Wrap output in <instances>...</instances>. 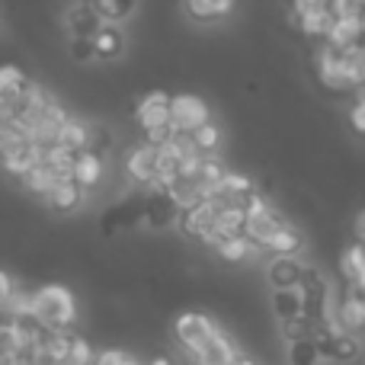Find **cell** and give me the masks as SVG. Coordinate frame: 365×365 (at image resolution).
<instances>
[{"label": "cell", "mask_w": 365, "mask_h": 365, "mask_svg": "<svg viewBox=\"0 0 365 365\" xmlns=\"http://www.w3.org/2000/svg\"><path fill=\"white\" fill-rule=\"evenodd\" d=\"M32 317L48 330H71L77 321V302L64 285H42L32 292Z\"/></svg>", "instance_id": "1"}, {"label": "cell", "mask_w": 365, "mask_h": 365, "mask_svg": "<svg viewBox=\"0 0 365 365\" xmlns=\"http://www.w3.org/2000/svg\"><path fill=\"white\" fill-rule=\"evenodd\" d=\"M173 330H177L180 346L186 349V356L195 365L205 362V356L225 340V334H221L205 314H199V311H186V314H180L177 324H173Z\"/></svg>", "instance_id": "2"}, {"label": "cell", "mask_w": 365, "mask_h": 365, "mask_svg": "<svg viewBox=\"0 0 365 365\" xmlns=\"http://www.w3.org/2000/svg\"><path fill=\"white\" fill-rule=\"evenodd\" d=\"M289 225L285 221V215H282V208L279 205H272L266 195H253L250 199V205H247V237L253 240L257 247H266L272 237H276L282 227Z\"/></svg>", "instance_id": "3"}, {"label": "cell", "mask_w": 365, "mask_h": 365, "mask_svg": "<svg viewBox=\"0 0 365 365\" xmlns=\"http://www.w3.org/2000/svg\"><path fill=\"white\" fill-rule=\"evenodd\" d=\"M314 68H317V77H321V83L327 90H334V93H349L353 87V81H349L346 74V64H343V48L334 42H324L321 48L314 51Z\"/></svg>", "instance_id": "4"}, {"label": "cell", "mask_w": 365, "mask_h": 365, "mask_svg": "<svg viewBox=\"0 0 365 365\" xmlns=\"http://www.w3.org/2000/svg\"><path fill=\"white\" fill-rule=\"evenodd\" d=\"M170 100L173 96L167 90H151L138 100L135 106V122L141 125V132H158V128L173 125V113H170Z\"/></svg>", "instance_id": "5"}, {"label": "cell", "mask_w": 365, "mask_h": 365, "mask_svg": "<svg viewBox=\"0 0 365 365\" xmlns=\"http://www.w3.org/2000/svg\"><path fill=\"white\" fill-rule=\"evenodd\" d=\"M170 113H173V125L177 132H199L205 122H212V109L202 96L195 93H173L170 100Z\"/></svg>", "instance_id": "6"}, {"label": "cell", "mask_w": 365, "mask_h": 365, "mask_svg": "<svg viewBox=\"0 0 365 365\" xmlns=\"http://www.w3.org/2000/svg\"><path fill=\"white\" fill-rule=\"evenodd\" d=\"M125 173L138 182V186L151 189L154 182H158V177H160V148L148 145V141L135 145L132 154L125 158Z\"/></svg>", "instance_id": "7"}, {"label": "cell", "mask_w": 365, "mask_h": 365, "mask_svg": "<svg viewBox=\"0 0 365 365\" xmlns=\"http://www.w3.org/2000/svg\"><path fill=\"white\" fill-rule=\"evenodd\" d=\"M103 26L106 23H103V16L93 10L90 0H74V4H68V10H64V32H68V38H93Z\"/></svg>", "instance_id": "8"}, {"label": "cell", "mask_w": 365, "mask_h": 365, "mask_svg": "<svg viewBox=\"0 0 365 365\" xmlns=\"http://www.w3.org/2000/svg\"><path fill=\"white\" fill-rule=\"evenodd\" d=\"M218 212H221L218 202L205 199L202 205H195L192 212L182 215V231H186L192 240H202V244L208 247V240H212V234H215V221H218Z\"/></svg>", "instance_id": "9"}, {"label": "cell", "mask_w": 365, "mask_h": 365, "mask_svg": "<svg viewBox=\"0 0 365 365\" xmlns=\"http://www.w3.org/2000/svg\"><path fill=\"white\" fill-rule=\"evenodd\" d=\"M308 266L298 257H272L269 269H266V279H269L272 289H302V279Z\"/></svg>", "instance_id": "10"}, {"label": "cell", "mask_w": 365, "mask_h": 365, "mask_svg": "<svg viewBox=\"0 0 365 365\" xmlns=\"http://www.w3.org/2000/svg\"><path fill=\"white\" fill-rule=\"evenodd\" d=\"M330 321H334L340 330H346V334H356V336H359L362 330H365V298L359 295V292L349 289L346 298L336 304V314L330 317Z\"/></svg>", "instance_id": "11"}, {"label": "cell", "mask_w": 365, "mask_h": 365, "mask_svg": "<svg viewBox=\"0 0 365 365\" xmlns=\"http://www.w3.org/2000/svg\"><path fill=\"white\" fill-rule=\"evenodd\" d=\"M269 304H272V314L279 317V324L304 317V292L302 289H272Z\"/></svg>", "instance_id": "12"}, {"label": "cell", "mask_w": 365, "mask_h": 365, "mask_svg": "<svg viewBox=\"0 0 365 365\" xmlns=\"http://www.w3.org/2000/svg\"><path fill=\"white\" fill-rule=\"evenodd\" d=\"M340 276L346 279L349 289H356V285L365 282V244L362 240L349 244L346 250L340 253Z\"/></svg>", "instance_id": "13"}, {"label": "cell", "mask_w": 365, "mask_h": 365, "mask_svg": "<svg viewBox=\"0 0 365 365\" xmlns=\"http://www.w3.org/2000/svg\"><path fill=\"white\" fill-rule=\"evenodd\" d=\"M58 145L68 148V151H74V154L90 151V145H93V128H90V122L71 115L68 125L61 128V141H58Z\"/></svg>", "instance_id": "14"}, {"label": "cell", "mask_w": 365, "mask_h": 365, "mask_svg": "<svg viewBox=\"0 0 365 365\" xmlns=\"http://www.w3.org/2000/svg\"><path fill=\"white\" fill-rule=\"evenodd\" d=\"M83 192H87V189H83L77 180H61L48 195H45V202H48V208H55V212H74V208L83 202Z\"/></svg>", "instance_id": "15"}, {"label": "cell", "mask_w": 365, "mask_h": 365, "mask_svg": "<svg viewBox=\"0 0 365 365\" xmlns=\"http://www.w3.org/2000/svg\"><path fill=\"white\" fill-rule=\"evenodd\" d=\"M334 26H336L334 10H330V6H314V10L302 13V26H298V29L311 38H327L330 32H334Z\"/></svg>", "instance_id": "16"}, {"label": "cell", "mask_w": 365, "mask_h": 365, "mask_svg": "<svg viewBox=\"0 0 365 365\" xmlns=\"http://www.w3.org/2000/svg\"><path fill=\"white\" fill-rule=\"evenodd\" d=\"M93 48H96V58H100V61H113V58H119L122 48H125V36H122L119 26L106 23L93 36Z\"/></svg>", "instance_id": "17"}, {"label": "cell", "mask_w": 365, "mask_h": 365, "mask_svg": "<svg viewBox=\"0 0 365 365\" xmlns=\"http://www.w3.org/2000/svg\"><path fill=\"white\" fill-rule=\"evenodd\" d=\"M234 4H237V0H182V10H186L192 19L205 23V19H225V16H231Z\"/></svg>", "instance_id": "18"}, {"label": "cell", "mask_w": 365, "mask_h": 365, "mask_svg": "<svg viewBox=\"0 0 365 365\" xmlns=\"http://www.w3.org/2000/svg\"><path fill=\"white\" fill-rule=\"evenodd\" d=\"M259 247L253 244L250 237H247V234H237V237H227V240H221L218 247H215V253H218L221 259H225V263H247V259L253 257V253H257Z\"/></svg>", "instance_id": "19"}, {"label": "cell", "mask_w": 365, "mask_h": 365, "mask_svg": "<svg viewBox=\"0 0 365 365\" xmlns=\"http://www.w3.org/2000/svg\"><path fill=\"white\" fill-rule=\"evenodd\" d=\"M103 173H106V164H103L100 154H96V151H83V154H81V160H77V173H74V180L81 182L83 189H93V186H100Z\"/></svg>", "instance_id": "20"}, {"label": "cell", "mask_w": 365, "mask_h": 365, "mask_svg": "<svg viewBox=\"0 0 365 365\" xmlns=\"http://www.w3.org/2000/svg\"><path fill=\"white\" fill-rule=\"evenodd\" d=\"M324 42H334V45H340V48L365 42V19H336L334 32H330Z\"/></svg>", "instance_id": "21"}, {"label": "cell", "mask_w": 365, "mask_h": 365, "mask_svg": "<svg viewBox=\"0 0 365 365\" xmlns=\"http://www.w3.org/2000/svg\"><path fill=\"white\" fill-rule=\"evenodd\" d=\"M302 247H304V234L298 231L295 225H285L282 231H279L276 237H272L269 244H266V250L276 253V257H295V253L302 250Z\"/></svg>", "instance_id": "22"}, {"label": "cell", "mask_w": 365, "mask_h": 365, "mask_svg": "<svg viewBox=\"0 0 365 365\" xmlns=\"http://www.w3.org/2000/svg\"><path fill=\"white\" fill-rule=\"evenodd\" d=\"M58 182H61V177H58V173L51 170L48 164H38L36 170H29V173H26V177H23V186L29 189L32 195H42V199L51 192V189L58 186Z\"/></svg>", "instance_id": "23"}, {"label": "cell", "mask_w": 365, "mask_h": 365, "mask_svg": "<svg viewBox=\"0 0 365 365\" xmlns=\"http://www.w3.org/2000/svg\"><path fill=\"white\" fill-rule=\"evenodd\" d=\"M93 4V10L103 16V23H119V19H125L128 13H132L135 0H90Z\"/></svg>", "instance_id": "24"}, {"label": "cell", "mask_w": 365, "mask_h": 365, "mask_svg": "<svg viewBox=\"0 0 365 365\" xmlns=\"http://www.w3.org/2000/svg\"><path fill=\"white\" fill-rule=\"evenodd\" d=\"M192 138H195V148H199L202 154H218V148H221V125H215V122H205V125L199 128V132H192Z\"/></svg>", "instance_id": "25"}, {"label": "cell", "mask_w": 365, "mask_h": 365, "mask_svg": "<svg viewBox=\"0 0 365 365\" xmlns=\"http://www.w3.org/2000/svg\"><path fill=\"white\" fill-rule=\"evenodd\" d=\"M330 324H334V321H330ZM334 327H336V324H334ZM356 356H359V336H356V334H346V330L336 327V359H334V362H343V365H346V362H353Z\"/></svg>", "instance_id": "26"}, {"label": "cell", "mask_w": 365, "mask_h": 365, "mask_svg": "<svg viewBox=\"0 0 365 365\" xmlns=\"http://www.w3.org/2000/svg\"><path fill=\"white\" fill-rule=\"evenodd\" d=\"M311 330H314V324H311L308 317H298V321L279 324V334H282V340L289 343V346H292V343H298V340H308Z\"/></svg>", "instance_id": "27"}, {"label": "cell", "mask_w": 365, "mask_h": 365, "mask_svg": "<svg viewBox=\"0 0 365 365\" xmlns=\"http://www.w3.org/2000/svg\"><path fill=\"white\" fill-rule=\"evenodd\" d=\"M317 362H321V356H317L311 336H308V340H298V343H292V346H289V365H317Z\"/></svg>", "instance_id": "28"}, {"label": "cell", "mask_w": 365, "mask_h": 365, "mask_svg": "<svg viewBox=\"0 0 365 365\" xmlns=\"http://www.w3.org/2000/svg\"><path fill=\"white\" fill-rule=\"evenodd\" d=\"M96 356L100 353H93V346H90L83 336H74V340H71L68 365H96Z\"/></svg>", "instance_id": "29"}, {"label": "cell", "mask_w": 365, "mask_h": 365, "mask_svg": "<svg viewBox=\"0 0 365 365\" xmlns=\"http://www.w3.org/2000/svg\"><path fill=\"white\" fill-rule=\"evenodd\" d=\"M330 10H334L336 19H365L362 0H330Z\"/></svg>", "instance_id": "30"}, {"label": "cell", "mask_w": 365, "mask_h": 365, "mask_svg": "<svg viewBox=\"0 0 365 365\" xmlns=\"http://www.w3.org/2000/svg\"><path fill=\"white\" fill-rule=\"evenodd\" d=\"M71 58L74 61H93L96 58L93 38H71Z\"/></svg>", "instance_id": "31"}, {"label": "cell", "mask_w": 365, "mask_h": 365, "mask_svg": "<svg viewBox=\"0 0 365 365\" xmlns=\"http://www.w3.org/2000/svg\"><path fill=\"white\" fill-rule=\"evenodd\" d=\"M128 362H132V356L125 349H103L96 356V365H128Z\"/></svg>", "instance_id": "32"}, {"label": "cell", "mask_w": 365, "mask_h": 365, "mask_svg": "<svg viewBox=\"0 0 365 365\" xmlns=\"http://www.w3.org/2000/svg\"><path fill=\"white\" fill-rule=\"evenodd\" d=\"M349 122H353V128L359 135H365V96L353 103V109H349Z\"/></svg>", "instance_id": "33"}, {"label": "cell", "mask_w": 365, "mask_h": 365, "mask_svg": "<svg viewBox=\"0 0 365 365\" xmlns=\"http://www.w3.org/2000/svg\"><path fill=\"white\" fill-rule=\"evenodd\" d=\"M292 6L298 13H304V10H314V6H330V0H292Z\"/></svg>", "instance_id": "34"}, {"label": "cell", "mask_w": 365, "mask_h": 365, "mask_svg": "<svg viewBox=\"0 0 365 365\" xmlns=\"http://www.w3.org/2000/svg\"><path fill=\"white\" fill-rule=\"evenodd\" d=\"M356 237H359L362 244H365V208H362L359 215H356Z\"/></svg>", "instance_id": "35"}, {"label": "cell", "mask_w": 365, "mask_h": 365, "mask_svg": "<svg viewBox=\"0 0 365 365\" xmlns=\"http://www.w3.org/2000/svg\"><path fill=\"white\" fill-rule=\"evenodd\" d=\"M148 365H170V359H167V356H154V359L148 362Z\"/></svg>", "instance_id": "36"}, {"label": "cell", "mask_w": 365, "mask_h": 365, "mask_svg": "<svg viewBox=\"0 0 365 365\" xmlns=\"http://www.w3.org/2000/svg\"><path fill=\"white\" fill-rule=\"evenodd\" d=\"M128 365H141V362H138V359H132V362H128Z\"/></svg>", "instance_id": "37"}, {"label": "cell", "mask_w": 365, "mask_h": 365, "mask_svg": "<svg viewBox=\"0 0 365 365\" xmlns=\"http://www.w3.org/2000/svg\"><path fill=\"white\" fill-rule=\"evenodd\" d=\"M362 4H365V0H362Z\"/></svg>", "instance_id": "38"}]
</instances>
